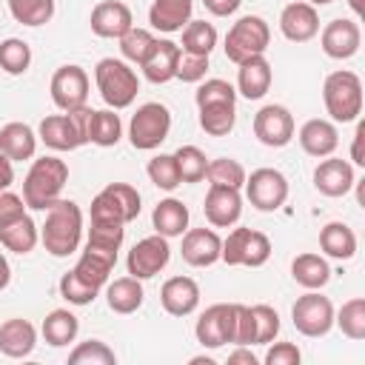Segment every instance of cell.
<instances>
[{
	"mask_svg": "<svg viewBox=\"0 0 365 365\" xmlns=\"http://www.w3.org/2000/svg\"><path fill=\"white\" fill-rule=\"evenodd\" d=\"M291 319H294V328L302 336L319 339L334 328V305H331L328 297H322L317 291H308L294 302Z\"/></svg>",
	"mask_w": 365,
	"mask_h": 365,
	"instance_id": "9c48e42d",
	"label": "cell"
},
{
	"mask_svg": "<svg viewBox=\"0 0 365 365\" xmlns=\"http://www.w3.org/2000/svg\"><path fill=\"white\" fill-rule=\"evenodd\" d=\"M83 237V211L74 200H54L46 208V222L40 225V242L51 257H68L77 251Z\"/></svg>",
	"mask_w": 365,
	"mask_h": 365,
	"instance_id": "6da1fadb",
	"label": "cell"
},
{
	"mask_svg": "<svg viewBox=\"0 0 365 365\" xmlns=\"http://www.w3.org/2000/svg\"><path fill=\"white\" fill-rule=\"evenodd\" d=\"M114 265H117V259H111V257H103V254H97V251H83L80 254V259H77V265L71 268L80 279H86L88 285H94V288H103L106 285V279H108V274L114 271Z\"/></svg>",
	"mask_w": 365,
	"mask_h": 365,
	"instance_id": "74e56055",
	"label": "cell"
},
{
	"mask_svg": "<svg viewBox=\"0 0 365 365\" xmlns=\"http://www.w3.org/2000/svg\"><path fill=\"white\" fill-rule=\"evenodd\" d=\"M68 362L71 365H114L117 354L100 339H86L68 354Z\"/></svg>",
	"mask_w": 365,
	"mask_h": 365,
	"instance_id": "c3c4849f",
	"label": "cell"
},
{
	"mask_svg": "<svg viewBox=\"0 0 365 365\" xmlns=\"http://www.w3.org/2000/svg\"><path fill=\"white\" fill-rule=\"evenodd\" d=\"M160 302L171 317H188L200 305V285L191 277H171L160 288Z\"/></svg>",
	"mask_w": 365,
	"mask_h": 365,
	"instance_id": "44dd1931",
	"label": "cell"
},
{
	"mask_svg": "<svg viewBox=\"0 0 365 365\" xmlns=\"http://www.w3.org/2000/svg\"><path fill=\"white\" fill-rule=\"evenodd\" d=\"M279 31L291 43H308L319 34V14L317 6L305 0H294L279 11Z\"/></svg>",
	"mask_w": 365,
	"mask_h": 365,
	"instance_id": "2e32d148",
	"label": "cell"
},
{
	"mask_svg": "<svg viewBox=\"0 0 365 365\" xmlns=\"http://www.w3.org/2000/svg\"><path fill=\"white\" fill-rule=\"evenodd\" d=\"M351 6H354V11H356V14L362 11V6H359V0H351Z\"/></svg>",
	"mask_w": 365,
	"mask_h": 365,
	"instance_id": "e7e4bbea",
	"label": "cell"
},
{
	"mask_svg": "<svg viewBox=\"0 0 365 365\" xmlns=\"http://www.w3.org/2000/svg\"><path fill=\"white\" fill-rule=\"evenodd\" d=\"M305 3H311V6H328V3H334V0H305Z\"/></svg>",
	"mask_w": 365,
	"mask_h": 365,
	"instance_id": "be15d7a7",
	"label": "cell"
},
{
	"mask_svg": "<svg viewBox=\"0 0 365 365\" xmlns=\"http://www.w3.org/2000/svg\"><path fill=\"white\" fill-rule=\"evenodd\" d=\"M123 137V123L120 114H114V108H103L91 114V128H88V143L100 145V148H111L117 145Z\"/></svg>",
	"mask_w": 365,
	"mask_h": 365,
	"instance_id": "d590c367",
	"label": "cell"
},
{
	"mask_svg": "<svg viewBox=\"0 0 365 365\" xmlns=\"http://www.w3.org/2000/svg\"><path fill=\"white\" fill-rule=\"evenodd\" d=\"M140 191L128 182H108L91 200V222H117L128 225L140 217Z\"/></svg>",
	"mask_w": 365,
	"mask_h": 365,
	"instance_id": "5b68a950",
	"label": "cell"
},
{
	"mask_svg": "<svg viewBox=\"0 0 365 365\" xmlns=\"http://www.w3.org/2000/svg\"><path fill=\"white\" fill-rule=\"evenodd\" d=\"M174 160H177V168H180V180L182 182H200V180H205L208 160H205V154L197 145H180L174 151Z\"/></svg>",
	"mask_w": 365,
	"mask_h": 365,
	"instance_id": "bcb514c9",
	"label": "cell"
},
{
	"mask_svg": "<svg viewBox=\"0 0 365 365\" xmlns=\"http://www.w3.org/2000/svg\"><path fill=\"white\" fill-rule=\"evenodd\" d=\"M180 51H182V48H180L174 40H157V43H154V48L148 51V57L140 63V68H143L145 80H148V83H154V86H163V83L174 80Z\"/></svg>",
	"mask_w": 365,
	"mask_h": 365,
	"instance_id": "603a6c76",
	"label": "cell"
},
{
	"mask_svg": "<svg viewBox=\"0 0 365 365\" xmlns=\"http://www.w3.org/2000/svg\"><path fill=\"white\" fill-rule=\"evenodd\" d=\"M245 197L257 211H277L288 200V180L277 168H257L245 177Z\"/></svg>",
	"mask_w": 365,
	"mask_h": 365,
	"instance_id": "30bf717a",
	"label": "cell"
},
{
	"mask_svg": "<svg viewBox=\"0 0 365 365\" xmlns=\"http://www.w3.org/2000/svg\"><path fill=\"white\" fill-rule=\"evenodd\" d=\"M194 100H197V108L200 106H214V103H237V88L228 80H220V77L200 80Z\"/></svg>",
	"mask_w": 365,
	"mask_h": 365,
	"instance_id": "681fc988",
	"label": "cell"
},
{
	"mask_svg": "<svg viewBox=\"0 0 365 365\" xmlns=\"http://www.w3.org/2000/svg\"><path fill=\"white\" fill-rule=\"evenodd\" d=\"M268 43H271V29H268V23H265L259 14H245V17H240V20L228 29V34H225V57L240 66V63L248 60V57L265 54Z\"/></svg>",
	"mask_w": 365,
	"mask_h": 365,
	"instance_id": "8992f818",
	"label": "cell"
},
{
	"mask_svg": "<svg viewBox=\"0 0 365 365\" xmlns=\"http://www.w3.org/2000/svg\"><path fill=\"white\" fill-rule=\"evenodd\" d=\"M0 151L11 163L31 160L34 151H37V134H34V128L26 125V123H6L0 128Z\"/></svg>",
	"mask_w": 365,
	"mask_h": 365,
	"instance_id": "83f0119b",
	"label": "cell"
},
{
	"mask_svg": "<svg viewBox=\"0 0 365 365\" xmlns=\"http://www.w3.org/2000/svg\"><path fill=\"white\" fill-rule=\"evenodd\" d=\"M268 88H271V63L265 60V54L242 60L237 68V91L245 100H259L268 94Z\"/></svg>",
	"mask_w": 365,
	"mask_h": 365,
	"instance_id": "cb8c5ba5",
	"label": "cell"
},
{
	"mask_svg": "<svg viewBox=\"0 0 365 365\" xmlns=\"http://www.w3.org/2000/svg\"><path fill=\"white\" fill-rule=\"evenodd\" d=\"M9 282H11V265H9V259L0 254V291H3Z\"/></svg>",
	"mask_w": 365,
	"mask_h": 365,
	"instance_id": "6125c7cd",
	"label": "cell"
},
{
	"mask_svg": "<svg viewBox=\"0 0 365 365\" xmlns=\"http://www.w3.org/2000/svg\"><path fill=\"white\" fill-rule=\"evenodd\" d=\"M322 103L334 123H354L362 114V80L359 74L339 68L322 83Z\"/></svg>",
	"mask_w": 365,
	"mask_h": 365,
	"instance_id": "277c9868",
	"label": "cell"
},
{
	"mask_svg": "<svg viewBox=\"0 0 365 365\" xmlns=\"http://www.w3.org/2000/svg\"><path fill=\"white\" fill-rule=\"evenodd\" d=\"M145 174H148V180H151L157 188H163V191H174V188L182 182L174 154H157V157H151L148 165H145Z\"/></svg>",
	"mask_w": 365,
	"mask_h": 365,
	"instance_id": "ee69618b",
	"label": "cell"
},
{
	"mask_svg": "<svg viewBox=\"0 0 365 365\" xmlns=\"http://www.w3.org/2000/svg\"><path fill=\"white\" fill-rule=\"evenodd\" d=\"M237 123V103H214L200 106V128L211 137H225L234 131Z\"/></svg>",
	"mask_w": 365,
	"mask_h": 365,
	"instance_id": "e575fe53",
	"label": "cell"
},
{
	"mask_svg": "<svg viewBox=\"0 0 365 365\" xmlns=\"http://www.w3.org/2000/svg\"><path fill=\"white\" fill-rule=\"evenodd\" d=\"M97 294H100V288L88 285V282L80 279L74 271H68V274L60 277V297H63L66 302H71V305H91V302L97 299Z\"/></svg>",
	"mask_w": 365,
	"mask_h": 365,
	"instance_id": "f907efd6",
	"label": "cell"
},
{
	"mask_svg": "<svg viewBox=\"0 0 365 365\" xmlns=\"http://www.w3.org/2000/svg\"><path fill=\"white\" fill-rule=\"evenodd\" d=\"M34 345H37V331L29 319L11 317L0 325V354L11 359H23L34 351Z\"/></svg>",
	"mask_w": 365,
	"mask_h": 365,
	"instance_id": "d4e9b609",
	"label": "cell"
},
{
	"mask_svg": "<svg viewBox=\"0 0 365 365\" xmlns=\"http://www.w3.org/2000/svg\"><path fill=\"white\" fill-rule=\"evenodd\" d=\"M220 251H222V240L214 228H191L182 234V245H180V254L188 265L194 268H208L220 259Z\"/></svg>",
	"mask_w": 365,
	"mask_h": 365,
	"instance_id": "ffe728a7",
	"label": "cell"
},
{
	"mask_svg": "<svg viewBox=\"0 0 365 365\" xmlns=\"http://www.w3.org/2000/svg\"><path fill=\"white\" fill-rule=\"evenodd\" d=\"M254 137L268 148H282L294 140V117L285 106L268 103L254 114Z\"/></svg>",
	"mask_w": 365,
	"mask_h": 365,
	"instance_id": "5bb4252c",
	"label": "cell"
},
{
	"mask_svg": "<svg viewBox=\"0 0 365 365\" xmlns=\"http://www.w3.org/2000/svg\"><path fill=\"white\" fill-rule=\"evenodd\" d=\"M29 66H31V48H29V43L20 40V37H6L0 43V68L6 74H11V77H20V74L29 71Z\"/></svg>",
	"mask_w": 365,
	"mask_h": 365,
	"instance_id": "60d3db41",
	"label": "cell"
},
{
	"mask_svg": "<svg viewBox=\"0 0 365 365\" xmlns=\"http://www.w3.org/2000/svg\"><path fill=\"white\" fill-rule=\"evenodd\" d=\"M271 257V240L262 231L254 228H234L222 240L220 259L225 265H245V268H259Z\"/></svg>",
	"mask_w": 365,
	"mask_h": 365,
	"instance_id": "ba28073f",
	"label": "cell"
},
{
	"mask_svg": "<svg viewBox=\"0 0 365 365\" xmlns=\"http://www.w3.org/2000/svg\"><path fill=\"white\" fill-rule=\"evenodd\" d=\"M291 277H294V282L302 285L305 291H319V288H325L328 279H331V265H328L325 257L308 251V254L294 257V262H291Z\"/></svg>",
	"mask_w": 365,
	"mask_h": 365,
	"instance_id": "f546056e",
	"label": "cell"
},
{
	"mask_svg": "<svg viewBox=\"0 0 365 365\" xmlns=\"http://www.w3.org/2000/svg\"><path fill=\"white\" fill-rule=\"evenodd\" d=\"M48 91H51V100L60 111H71V108L86 106V100H88V74H86V68L60 66L51 74Z\"/></svg>",
	"mask_w": 365,
	"mask_h": 365,
	"instance_id": "4fadbf2b",
	"label": "cell"
},
{
	"mask_svg": "<svg viewBox=\"0 0 365 365\" xmlns=\"http://www.w3.org/2000/svg\"><path fill=\"white\" fill-rule=\"evenodd\" d=\"M205 177H208V182H211V185L242 188V182H245V177H248V174H245L242 163H237V160H231V157H217V160H211V163H208Z\"/></svg>",
	"mask_w": 365,
	"mask_h": 365,
	"instance_id": "7bdbcfd3",
	"label": "cell"
},
{
	"mask_svg": "<svg viewBox=\"0 0 365 365\" xmlns=\"http://www.w3.org/2000/svg\"><path fill=\"white\" fill-rule=\"evenodd\" d=\"M205 220L214 228H228L242 217V197L240 188H228V185H211L202 202Z\"/></svg>",
	"mask_w": 365,
	"mask_h": 365,
	"instance_id": "d6986e66",
	"label": "cell"
},
{
	"mask_svg": "<svg viewBox=\"0 0 365 365\" xmlns=\"http://www.w3.org/2000/svg\"><path fill=\"white\" fill-rule=\"evenodd\" d=\"M297 140H299V145H302V151H305L308 157L322 160V157H331V154L336 151V145H339V131H336V125H334L331 120L314 117V120L302 123Z\"/></svg>",
	"mask_w": 365,
	"mask_h": 365,
	"instance_id": "7402d4cb",
	"label": "cell"
},
{
	"mask_svg": "<svg viewBox=\"0 0 365 365\" xmlns=\"http://www.w3.org/2000/svg\"><path fill=\"white\" fill-rule=\"evenodd\" d=\"M205 71H208V57L205 54H188V51H180V60H177V80L182 83H200L205 80Z\"/></svg>",
	"mask_w": 365,
	"mask_h": 365,
	"instance_id": "816d5d0a",
	"label": "cell"
},
{
	"mask_svg": "<svg viewBox=\"0 0 365 365\" xmlns=\"http://www.w3.org/2000/svg\"><path fill=\"white\" fill-rule=\"evenodd\" d=\"M123 237H125V228L117 225V222H91L86 248H88V251H97V254H103V257L117 259V251H120V245H123Z\"/></svg>",
	"mask_w": 365,
	"mask_h": 365,
	"instance_id": "8d00e7d4",
	"label": "cell"
},
{
	"mask_svg": "<svg viewBox=\"0 0 365 365\" xmlns=\"http://www.w3.org/2000/svg\"><path fill=\"white\" fill-rule=\"evenodd\" d=\"M14 182V163L0 151V191H6Z\"/></svg>",
	"mask_w": 365,
	"mask_h": 365,
	"instance_id": "91938a15",
	"label": "cell"
},
{
	"mask_svg": "<svg viewBox=\"0 0 365 365\" xmlns=\"http://www.w3.org/2000/svg\"><path fill=\"white\" fill-rule=\"evenodd\" d=\"M214 46H217V29L211 26V23H205V20H188L185 26H182V51H188V54H211L214 51Z\"/></svg>",
	"mask_w": 365,
	"mask_h": 365,
	"instance_id": "f35d334b",
	"label": "cell"
},
{
	"mask_svg": "<svg viewBox=\"0 0 365 365\" xmlns=\"http://www.w3.org/2000/svg\"><path fill=\"white\" fill-rule=\"evenodd\" d=\"M154 43H157V37L148 31V29H137V26H131L123 37H120V51H123V57L128 60V63H143L145 57H148V51L154 48Z\"/></svg>",
	"mask_w": 365,
	"mask_h": 365,
	"instance_id": "f6af8a7d",
	"label": "cell"
},
{
	"mask_svg": "<svg viewBox=\"0 0 365 365\" xmlns=\"http://www.w3.org/2000/svg\"><path fill=\"white\" fill-rule=\"evenodd\" d=\"M171 259V245L163 234H151V237H143L125 257V268L131 277L137 279H151L157 277Z\"/></svg>",
	"mask_w": 365,
	"mask_h": 365,
	"instance_id": "7c38bea8",
	"label": "cell"
},
{
	"mask_svg": "<svg viewBox=\"0 0 365 365\" xmlns=\"http://www.w3.org/2000/svg\"><path fill=\"white\" fill-rule=\"evenodd\" d=\"M234 317H237V302L208 305L194 325L197 342L202 348H222L225 342H234Z\"/></svg>",
	"mask_w": 365,
	"mask_h": 365,
	"instance_id": "8fae6325",
	"label": "cell"
},
{
	"mask_svg": "<svg viewBox=\"0 0 365 365\" xmlns=\"http://www.w3.org/2000/svg\"><path fill=\"white\" fill-rule=\"evenodd\" d=\"M319 248L334 259H351L356 254V234L345 222H328L319 231Z\"/></svg>",
	"mask_w": 365,
	"mask_h": 365,
	"instance_id": "1f68e13d",
	"label": "cell"
},
{
	"mask_svg": "<svg viewBox=\"0 0 365 365\" xmlns=\"http://www.w3.org/2000/svg\"><path fill=\"white\" fill-rule=\"evenodd\" d=\"M251 308V319H254V345H268L277 339L279 334V314L259 302V305H248Z\"/></svg>",
	"mask_w": 365,
	"mask_h": 365,
	"instance_id": "7dc6e473",
	"label": "cell"
},
{
	"mask_svg": "<svg viewBox=\"0 0 365 365\" xmlns=\"http://www.w3.org/2000/svg\"><path fill=\"white\" fill-rule=\"evenodd\" d=\"M77 331H80V319L68 308H54L43 319V336H46V342L51 348H63V345L74 342Z\"/></svg>",
	"mask_w": 365,
	"mask_h": 365,
	"instance_id": "d6a6232c",
	"label": "cell"
},
{
	"mask_svg": "<svg viewBox=\"0 0 365 365\" xmlns=\"http://www.w3.org/2000/svg\"><path fill=\"white\" fill-rule=\"evenodd\" d=\"M168 131H171V111L163 103H143L128 123V140L137 151L160 148Z\"/></svg>",
	"mask_w": 365,
	"mask_h": 365,
	"instance_id": "52a82bcc",
	"label": "cell"
},
{
	"mask_svg": "<svg viewBox=\"0 0 365 365\" xmlns=\"http://www.w3.org/2000/svg\"><path fill=\"white\" fill-rule=\"evenodd\" d=\"M362 137H365V123H356L354 145H351V163H354V165H365V157H362Z\"/></svg>",
	"mask_w": 365,
	"mask_h": 365,
	"instance_id": "680465c9",
	"label": "cell"
},
{
	"mask_svg": "<svg viewBox=\"0 0 365 365\" xmlns=\"http://www.w3.org/2000/svg\"><path fill=\"white\" fill-rule=\"evenodd\" d=\"M68 182V165L60 157H40L31 163L26 180H23V200L26 208L46 211L54 200H60L63 188Z\"/></svg>",
	"mask_w": 365,
	"mask_h": 365,
	"instance_id": "7a4b0ae2",
	"label": "cell"
},
{
	"mask_svg": "<svg viewBox=\"0 0 365 365\" xmlns=\"http://www.w3.org/2000/svg\"><path fill=\"white\" fill-rule=\"evenodd\" d=\"M94 83H97V91L103 97V103L114 111L120 108H128L140 91V80L134 74V68L125 63V60H117V57H103L94 68Z\"/></svg>",
	"mask_w": 365,
	"mask_h": 365,
	"instance_id": "3957f363",
	"label": "cell"
},
{
	"mask_svg": "<svg viewBox=\"0 0 365 365\" xmlns=\"http://www.w3.org/2000/svg\"><path fill=\"white\" fill-rule=\"evenodd\" d=\"M9 11L23 26H46L54 17V0H9Z\"/></svg>",
	"mask_w": 365,
	"mask_h": 365,
	"instance_id": "b9f144b4",
	"label": "cell"
},
{
	"mask_svg": "<svg viewBox=\"0 0 365 365\" xmlns=\"http://www.w3.org/2000/svg\"><path fill=\"white\" fill-rule=\"evenodd\" d=\"M299 359H302V354L294 342H274L265 354V365H299Z\"/></svg>",
	"mask_w": 365,
	"mask_h": 365,
	"instance_id": "11a10c76",
	"label": "cell"
},
{
	"mask_svg": "<svg viewBox=\"0 0 365 365\" xmlns=\"http://www.w3.org/2000/svg\"><path fill=\"white\" fill-rule=\"evenodd\" d=\"M0 242H3V248L14 251V254H31L34 245L40 242V231H37L34 220L26 214V217L0 228Z\"/></svg>",
	"mask_w": 365,
	"mask_h": 365,
	"instance_id": "836d02e7",
	"label": "cell"
},
{
	"mask_svg": "<svg viewBox=\"0 0 365 365\" xmlns=\"http://www.w3.org/2000/svg\"><path fill=\"white\" fill-rule=\"evenodd\" d=\"M356 185L354 165L339 157H322V163L314 168V188L325 197H345Z\"/></svg>",
	"mask_w": 365,
	"mask_h": 365,
	"instance_id": "e0dca14e",
	"label": "cell"
},
{
	"mask_svg": "<svg viewBox=\"0 0 365 365\" xmlns=\"http://www.w3.org/2000/svg\"><path fill=\"white\" fill-rule=\"evenodd\" d=\"M334 325H339V331L348 339H365V299L354 297L348 302H342V308L334 314Z\"/></svg>",
	"mask_w": 365,
	"mask_h": 365,
	"instance_id": "ab89813d",
	"label": "cell"
},
{
	"mask_svg": "<svg viewBox=\"0 0 365 365\" xmlns=\"http://www.w3.org/2000/svg\"><path fill=\"white\" fill-rule=\"evenodd\" d=\"M191 11H194L191 0H154L148 9V23L157 31L174 34L182 31V26L191 20Z\"/></svg>",
	"mask_w": 365,
	"mask_h": 365,
	"instance_id": "4316f807",
	"label": "cell"
},
{
	"mask_svg": "<svg viewBox=\"0 0 365 365\" xmlns=\"http://www.w3.org/2000/svg\"><path fill=\"white\" fill-rule=\"evenodd\" d=\"M66 114L71 117V123H74V128H77L80 140H83V143H88V128H91V114H94V108L80 106V108H71V111H66Z\"/></svg>",
	"mask_w": 365,
	"mask_h": 365,
	"instance_id": "9f6ffc18",
	"label": "cell"
},
{
	"mask_svg": "<svg viewBox=\"0 0 365 365\" xmlns=\"http://www.w3.org/2000/svg\"><path fill=\"white\" fill-rule=\"evenodd\" d=\"M151 222H154V231L163 234L165 240H171V237H182V234L188 231V208H185V202L177 200V197L160 200V202L154 205Z\"/></svg>",
	"mask_w": 365,
	"mask_h": 365,
	"instance_id": "f1b7e54d",
	"label": "cell"
},
{
	"mask_svg": "<svg viewBox=\"0 0 365 365\" xmlns=\"http://www.w3.org/2000/svg\"><path fill=\"white\" fill-rule=\"evenodd\" d=\"M37 137L51 148V151H74L83 145L74 123L68 114H48L40 120V128H37Z\"/></svg>",
	"mask_w": 365,
	"mask_h": 365,
	"instance_id": "484cf974",
	"label": "cell"
},
{
	"mask_svg": "<svg viewBox=\"0 0 365 365\" xmlns=\"http://www.w3.org/2000/svg\"><path fill=\"white\" fill-rule=\"evenodd\" d=\"M91 31L97 37H106V40H120L131 26H134V17H131V9L123 3V0H103L91 9Z\"/></svg>",
	"mask_w": 365,
	"mask_h": 365,
	"instance_id": "ac0fdd59",
	"label": "cell"
},
{
	"mask_svg": "<svg viewBox=\"0 0 365 365\" xmlns=\"http://www.w3.org/2000/svg\"><path fill=\"white\" fill-rule=\"evenodd\" d=\"M20 217H26V200L20 194L9 191V188L0 191V228L14 222V220H20Z\"/></svg>",
	"mask_w": 365,
	"mask_h": 365,
	"instance_id": "f5cc1de1",
	"label": "cell"
},
{
	"mask_svg": "<svg viewBox=\"0 0 365 365\" xmlns=\"http://www.w3.org/2000/svg\"><path fill=\"white\" fill-rule=\"evenodd\" d=\"M240 3H242V0H202V6H205L214 17H228V14H234V11L240 9Z\"/></svg>",
	"mask_w": 365,
	"mask_h": 365,
	"instance_id": "6f0895ef",
	"label": "cell"
},
{
	"mask_svg": "<svg viewBox=\"0 0 365 365\" xmlns=\"http://www.w3.org/2000/svg\"><path fill=\"white\" fill-rule=\"evenodd\" d=\"M319 46L331 60H348L359 51L362 46V31L356 26V20H331L325 23V29L319 31Z\"/></svg>",
	"mask_w": 365,
	"mask_h": 365,
	"instance_id": "9a60e30c",
	"label": "cell"
},
{
	"mask_svg": "<svg viewBox=\"0 0 365 365\" xmlns=\"http://www.w3.org/2000/svg\"><path fill=\"white\" fill-rule=\"evenodd\" d=\"M257 365V356L248 351V345H237V351L228 354V365Z\"/></svg>",
	"mask_w": 365,
	"mask_h": 365,
	"instance_id": "94428289",
	"label": "cell"
},
{
	"mask_svg": "<svg viewBox=\"0 0 365 365\" xmlns=\"http://www.w3.org/2000/svg\"><path fill=\"white\" fill-rule=\"evenodd\" d=\"M234 345H254V319L251 308L237 302V317H234Z\"/></svg>",
	"mask_w": 365,
	"mask_h": 365,
	"instance_id": "db71d44e",
	"label": "cell"
},
{
	"mask_svg": "<svg viewBox=\"0 0 365 365\" xmlns=\"http://www.w3.org/2000/svg\"><path fill=\"white\" fill-rule=\"evenodd\" d=\"M143 297H145L143 279H137V277H131V274L114 279V282L106 288V302H108V308H111L114 314H134V311L143 305Z\"/></svg>",
	"mask_w": 365,
	"mask_h": 365,
	"instance_id": "4dcf8cb0",
	"label": "cell"
}]
</instances>
